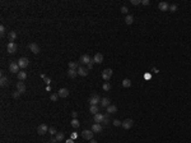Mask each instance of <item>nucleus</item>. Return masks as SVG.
I'll return each instance as SVG.
<instances>
[{
  "label": "nucleus",
  "instance_id": "f257e3e1",
  "mask_svg": "<svg viewBox=\"0 0 191 143\" xmlns=\"http://www.w3.org/2000/svg\"><path fill=\"white\" fill-rule=\"evenodd\" d=\"M7 50H8V52H9V54H14L17 50H18V45H17L15 42H8Z\"/></svg>",
  "mask_w": 191,
  "mask_h": 143
},
{
  "label": "nucleus",
  "instance_id": "f03ea898",
  "mask_svg": "<svg viewBox=\"0 0 191 143\" xmlns=\"http://www.w3.org/2000/svg\"><path fill=\"white\" fill-rule=\"evenodd\" d=\"M9 70H10V73H13V74H18L19 73V65H18V63L12 61L10 65H9Z\"/></svg>",
  "mask_w": 191,
  "mask_h": 143
},
{
  "label": "nucleus",
  "instance_id": "7ed1b4c3",
  "mask_svg": "<svg viewBox=\"0 0 191 143\" xmlns=\"http://www.w3.org/2000/svg\"><path fill=\"white\" fill-rule=\"evenodd\" d=\"M93 61V59L92 57L89 56V55H87V54H84V55H82L80 56V60H79V63H80V64H89V63H92Z\"/></svg>",
  "mask_w": 191,
  "mask_h": 143
},
{
  "label": "nucleus",
  "instance_id": "20e7f679",
  "mask_svg": "<svg viewBox=\"0 0 191 143\" xmlns=\"http://www.w3.org/2000/svg\"><path fill=\"white\" fill-rule=\"evenodd\" d=\"M37 133L40 134V136H43V134L48 133V127H47L46 124H41V125H38V128H37Z\"/></svg>",
  "mask_w": 191,
  "mask_h": 143
},
{
  "label": "nucleus",
  "instance_id": "39448f33",
  "mask_svg": "<svg viewBox=\"0 0 191 143\" xmlns=\"http://www.w3.org/2000/svg\"><path fill=\"white\" fill-rule=\"evenodd\" d=\"M28 64H29V60L27 59V57H20V59L18 60V65H19V68H22V69H24V68H27L28 66Z\"/></svg>",
  "mask_w": 191,
  "mask_h": 143
},
{
  "label": "nucleus",
  "instance_id": "423d86ee",
  "mask_svg": "<svg viewBox=\"0 0 191 143\" xmlns=\"http://www.w3.org/2000/svg\"><path fill=\"white\" fill-rule=\"evenodd\" d=\"M132 125H134V122H132V119H126V120H124L122 122V124H121V127L124 128V129H130V128H132Z\"/></svg>",
  "mask_w": 191,
  "mask_h": 143
},
{
  "label": "nucleus",
  "instance_id": "0eeeda50",
  "mask_svg": "<svg viewBox=\"0 0 191 143\" xmlns=\"http://www.w3.org/2000/svg\"><path fill=\"white\" fill-rule=\"evenodd\" d=\"M101 102V100H99V96L98 95H93L91 98H89V105L91 106H97Z\"/></svg>",
  "mask_w": 191,
  "mask_h": 143
},
{
  "label": "nucleus",
  "instance_id": "6e6552de",
  "mask_svg": "<svg viewBox=\"0 0 191 143\" xmlns=\"http://www.w3.org/2000/svg\"><path fill=\"white\" fill-rule=\"evenodd\" d=\"M112 77V69H105L103 72H102V78H103L105 80H110V78Z\"/></svg>",
  "mask_w": 191,
  "mask_h": 143
},
{
  "label": "nucleus",
  "instance_id": "1a4fd4ad",
  "mask_svg": "<svg viewBox=\"0 0 191 143\" xmlns=\"http://www.w3.org/2000/svg\"><path fill=\"white\" fill-rule=\"evenodd\" d=\"M82 137L87 141H91L93 139V132L92 130H83L82 132Z\"/></svg>",
  "mask_w": 191,
  "mask_h": 143
},
{
  "label": "nucleus",
  "instance_id": "9d476101",
  "mask_svg": "<svg viewBox=\"0 0 191 143\" xmlns=\"http://www.w3.org/2000/svg\"><path fill=\"white\" fill-rule=\"evenodd\" d=\"M77 72H78V74L80 75V77H87V75H88V72H89V70H88V68H84V66L79 65V68L77 69Z\"/></svg>",
  "mask_w": 191,
  "mask_h": 143
},
{
  "label": "nucleus",
  "instance_id": "9b49d317",
  "mask_svg": "<svg viewBox=\"0 0 191 143\" xmlns=\"http://www.w3.org/2000/svg\"><path fill=\"white\" fill-rule=\"evenodd\" d=\"M28 49H29V50L32 51L33 54H38V52H40V46H38L37 43H34V42L29 43V45H28Z\"/></svg>",
  "mask_w": 191,
  "mask_h": 143
},
{
  "label": "nucleus",
  "instance_id": "f8f14e48",
  "mask_svg": "<svg viewBox=\"0 0 191 143\" xmlns=\"http://www.w3.org/2000/svg\"><path fill=\"white\" fill-rule=\"evenodd\" d=\"M57 95H59V97H61V98L68 97L69 96V89L68 88H60L59 92H57Z\"/></svg>",
  "mask_w": 191,
  "mask_h": 143
},
{
  "label": "nucleus",
  "instance_id": "ddd939ff",
  "mask_svg": "<svg viewBox=\"0 0 191 143\" xmlns=\"http://www.w3.org/2000/svg\"><path fill=\"white\" fill-rule=\"evenodd\" d=\"M102 129H103V127H102L101 124L94 123V124L92 125V129H91V130H92L93 133H101V132H102Z\"/></svg>",
  "mask_w": 191,
  "mask_h": 143
},
{
  "label": "nucleus",
  "instance_id": "4468645a",
  "mask_svg": "<svg viewBox=\"0 0 191 143\" xmlns=\"http://www.w3.org/2000/svg\"><path fill=\"white\" fill-rule=\"evenodd\" d=\"M158 8H159V10H162V12H167L168 9H170V4L166 3V1H162V3L158 4Z\"/></svg>",
  "mask_w": 191,
  "mask_h": 143
},
{
  "label": "nucleus",
  "instance_id": "2eb2a0df",
  "mask_svg": "<svg viewBox=\"0 0 191 143\" xmlns=\"http://www.w3.org/2000/svg\"><path fill=\"white\" fill-rule=\"evenodd\" d=\"M93 61L97 63V64H101V63L103 61V55L99 54V52H97L96 55H94V57H93Z\"/></svg>",
  "mask_w": 191,
  "mask_h": 143
},
{
  "label": "nucleus",
  "instance_id": "dca6fc26",
  "mask_svg": "<svg viewBox=\"0 0 191 143\" xmlns=\"http://www.w3.org/2000/svg\"><path fill=\"white\" fill-rule=\"evenodd\" d=\"M103 119H105V115H102V114H99V113L94 115V123H97V124L102 123V122H103Z\"/></svg>",
  "mask_w": 191,
  "mask_h": 143
},
{
  "label": "nucleus",
  "instance_id": "f3484780",
  "mask_svg": "<svg viewBox=\"0 0 191 143\" xmlns=\"http://www.w3.org/2000/svg\"><path fill=\"white\" fill-rule=\"evenodd\" d=\"M26 88H27V87H26V84L23 82H18V83H17V89H18L20 93L26 92Z\"/></svg>",
  "mask_w": 191,
  "mask_h": 143
},
{
  "label": "nucleus",
  "instance_id": "a211bd4d",
  "mask_svg": "<svg viewBox=\"0 0 191 143\" xmlns=\"http://www.w3.org/2000/svg\"><path fill=\"white\" fill-rule=\"evenodd\" d=\"M110 98H107V97H105V98H101V106L102 107H108L111 104H110Z\"/></svg>",
  "mask_w": 191,
  "mask_h": 143
},
{
  "label": "nucleus",
  "instance_id": "6ab92c4d",
  "mask_svg": "<svg viewBox=\"0 0 191 143\" xmlns=\"http://www.w3.org/2000/svg\"><path fill=\"white\" fill-rule=\"evenodd\" d=\"M106 109H107V113H108V114L117 113V106H115V105H110L108 107H106Z\"/></svg>",
  "mask_w": 191,
  "mask_h": 143
},
{
  "label": "nucleus",
  "instance_id": "aec40b11",
  "mask_svg": "<svg viewBox=\"0 0 191 143\" xmlns=\"http://www.w3.org/2000/svg\"><path fill=\"white\" fill-rule=\"evenodd\" d=\"M8 38H9L10 42H14L15 38H17V33L14 32V31H10V32L8 33Z\"/></svg>",
  "mask_w": 191,
  "mask_h": 143
},
{
  "label": "nucleus",
  "instance_id": "412c9836",
  "mask_svg": "<svg viewBox=\"0 0 191 143\" xmlns=\"http://www.w3.org/2000/svg\"><path fill=\"white\" fill-rule=\"evenodd\" d=\"M18 79L20 80V82L26 80V79H27V73H26V72H19V73H18Z\"/></svg>",
  "mask_w": 191,
  "mask_h": 143
},
{
  "label": "nucleus",
  "instance_id": "4be33fe9",
  "mask_svg": "<svg viewBox=\"0 0 191 143\" xmlns=\"http://www.w3.org/2000/svg\"><path fill=\"white\" fill-rule=\"evenodd\" d=\"M68 75H69V78H75L78 75V72L75 69H69L68 70Z\"/></svg>",
  "mask_w": 191,
  "mask_h": 143
},
{
  "label": "nucleus",
  "instance_id": "5701e85b",
  "mask_svg": "<svg viewBox=\"0 0 191 143\" xmlns=\"http://www.w3.org/2000/svg\"><path fill=\"white\" fill-rule=\"evenodd\" d=\"M79 68V63H75V61H69V69H75Z\"/></svg>",
  "mask_w": 191,
  "mask_h": 143
},
{
  "label": "nucleus",
  "instance_id": "b1692460",
  "mask_svg": "<svg viewBox=\"0 0 191 143\" xmlns=\"http://www.w3.org/2000/svg\"><path fill=\"white\" fill-rule=\"evenodd\" d=\"M98 111H99L98 106H91V107H89V113H91V114H93V115L98 114Z\"/></svg>",
  "mask_w": 191,
  "mask_h": 143
},
{
  "label": "nucleus",
  "instance_id": "393cba45",
  "mask_svg": "<svg viewBox=\"0 0 191 143\" xmlns=\"http://www.w3.org/2000/svg\"><path fill=\"white\" fill-rule=\"evenodd\" d=\"M122 86L125 87V88H129V87L131 86V80L129 79V78H125V79L122 80Z\"/></svg>",
  "mask_w": 191,
  "mask_h": 143
},
{
  "label": "nucleus",
  "instance_id": "a878e982",
  "mask_svg": "<svg viewBox=\"0 0 191 143\" xmlns=\"http://www.w3.org/2000/svg\"><path fill=\"white\" fill-rule=\"evenodd\" d=\"M0 84H1V86L4 87V86H7V84H9V79H8L7 77H1V79H0Z\"/></svg>",
  "mask_w": 191,
  "mask_h": 143
},
{
  "label": "nucleus",
  "instance_id": "bb28decb",
  "mask_svg": "<svg viewBox=\"0 0 191 143\" xmlns=\"http://www.w3.org/2000/svg\"><path fill=\"white\" fill-rule=\"evenodd\" d=\"M132 22H134V18H132V15H126V18H125V23L130 26Z\"/></svg>",
  "mask_w": 191,
  "mask_h": 143
},
{
  "label": "nucleus",
  "instance_id": "cd10ccee",
  "mask_svg": "<svg viewBox=\"0 0 191 143\" xmlns=\"http://www.w3.org/2000/svg\"><path fill=\"white\" fill-rule=\"evenodd\" d=\"M56 139H57V142H61V141H64L65 139V136H64V133H57L56 134Z\"/></svg>",
  "mask_w": 191,
  "mask_h": 143
},
{
  "label": "nucleus",
  "instance_id": "c85d7f7f",
  "mask_svg": "<svg viewBox=\"0 0 191 143\" xmlns=\"http://www.w3.org/2000/svg\"><path fill=\"white\" fill-rule=\"evenodd\" d=\"M79 125H80V123H79L78 119H73L72 120V127L73 128H79Z\"/></svg>",
  "mask_w": 191,
  "mask_h": 143
},
{
  "label": "nucleus",
  "instance_id": "c756f323",
  "mask_svg": "<svg viewBox=\"0 0 191 143\" xmlns=\"http://www.w3.org/2000/svg\"><path fill=\"white\" fill-rule=\"evenodd\" d=\"M102 88H103V91H110V89H111V84L108 82H106V83H103Z\"/></svg>",
  "mask_w": 191,
  "mask_h": 143
},
{
  "label": "nucleus",
  "instance_id": "7c9ffc66",
  "mask_svg": "<svg viewBox=\"0 0 191 143\" xmlns=\"http://www.w3.org/2000/svg\"><path fill=\"white\" fill-rule=\"evenodd\" d=\"M108 115H110V114H106V115H105V119H103V122H102V123H103V125H107V124L110 123V118H108Z\"/></svg>",
  "mask_w": 191,
  "mask_h": 143
},
{
  "label": "nucleus",
  "instance_id": "2f4dec72",
  "mask_svg": "<svg viewBox=\"0 0 191 143\" xmlns=\"http://www.w3.org/2000/svg\"><path fill=\"white\" fill-rule=\"evenodd\" d=\"M168 10H171L172 13H175V12L177 10V5H176V4H171V5H170V9H168Z\"/></svg>",
  "mask_w": 191,
  "mask_h": 143
},
{
  "label": "nucleus",
  "instance_id": "473e14b6",
  "mask_svg": "<svg viewBox=\"0 0 191 143\" xmlns=\"http://www.w3.org/2000/svg\"><path fill=\"white\" fill-rule=\"evenodd\" d=\"M48 134H51V136H55V134H57V132H56L55 128H48Z\"/></svg>",
  "mask_w": 191,
  "mask_h": 143
},
{
  "label": "nucleus",
  "instance_id": "72a5a7b5",
  "mask_svg": "<svg viewBox=\"0 0 191 143\" xmlns=\"http://www.w3.org/2000/svg\"><path fill=\"white\" fill-rule=\"evenodd\" d=\"M120 12H121V13H124V14H126V13L129 12V9H127V7H126V5H124V7H121V9H120Z\"/></svg>",
  "mask_w": 191,
  "mask_h": 143
},
{
  "label": "nucleus",
  "instance_id": "f704fd0d",
  "mask_svg": "<svg viewBox=\"0 0 191 143\" xmlns=\"http://www.w3.org/2000/svg\"><path fill=\"white\" fill-rule=\"evenodd\" d=\"M50 98H51V101H57V98H59V95H57V93H54V95L50 96Z\"/></svg>",
  "mask_w": 191,
  "mask_h": 143
},
{
  "label": "nucleus",
  "instance_id": "c9c22d12",
  "mask_svg": "<svg viewBox=\"0 0 191 143\" xmlns=\"http://www.w3.org/2000/svg\"><path fill=\"white\" fill-rule=\"evenodd\" d=\"M130 3L132 5H139V4H141V0H130Z\"/></svg>",
  "mask_w": 191,
  "mask_h": 143
},
{
  "label": "nucleus",
  "instance_id": "e433bc0d",
  "mask_svg": "<svg viewBox=\"0 0 191 143\" xmlns=\"http://www.w3.org/2000/svg\"><path fill=\"white\" fill-rule=\"evenodd\" d=\"M5 31H7V28H5V27H4V26L1 24V26H0V35H1V36H4V33H5Z\"/></svg>",
  "mask_w": 191,
  "mask_h": 143
},
{
  "label": "nucleus",
  "instance_id": "4c0bfd02",
  "mask_svg": "<svg viewBox=\"0 0 191 143\" xmlns=\"http://www.w3.org/2000/svg\"><path fill=\"white\" fill-rule=\"evenodd\" d=\"M112 123H113V125H115V127H120V125L122 124V122H120V120H117V119H116V120H113Z\"/></svg>",
  "mask_w": 191,
  "mask_h": 143
},
{
  "label": "nucleus",
  "instance_id": "58836bf2",
  "mask_svg": "<svg viewBox=\"0 0 191 143\" xmlns=\"http://www.w3.org/2000/svg\"><path fill=\"white\" fill-rule=\"evenodd\" d=\"M19 96H20V92H19V91H17V92L13 93V97H14V98H18Z\"/></svg>",
  "mask_w": 191,
  "mask_h": 143
},
{
  "label": "nucleus",
  "instance_id": "ea45409f",
  "mask_svg": "<svg viewBox=\"0 0 191 143\" xmlns=\"http://www.w3.org/2000/svg\"><path fill=\"white\" fill-rule=\"evenodd\" d=\"M93 64H94V61H92V63H89V64L87 65V68H88V70H91V69H93Z\"/></svg>",
  "mask_w": 191,
  "mask_h": 143
},
{
  "label": "nucleus",
  "instance_id": "a19ab883",
  "mask_svg": "<svg viewBox=\"0 0 191 143\" xmlns=\"http://www.w3.org/2000/svg\"><path fill=\"white\" fill-rule=\"evenodd\" d=\"M50 143H57V139H56V137H52L51 139H50Z\"/></svg>",
  "mask_w": 191,
  "mask_h": 143
},
{
  "label": "nucleus",
  "instance_id": "79ce46f5",
  "mask_svg": "<svg viewBox=\"0 0 191 143\" xmlns=\"http://www.w3.org/2000/svg\"><path fill=\"white\" fill-rule=\"evenodd\" d=\"M141 4L143 5H149V0H141Z\"/></svg>",
  "mask_w": 191,
  "mask_h": 143
},
{
  "label": "nucleus",
  "instance_id": "37998d69",
  "mask_svg": "<svg viewBox=\"0 0 191 143\" xmlns=\"http://www.w3.org/2000/svg\"><path fill=\"white\" fill-rule=\"evenodd\" d=\"M45 82H46V84H47V86H50V83H51V79L48 78V77H46V79H45Z\"/></svg>",
  "mask_w": 191,
  "mask_h": 143
},
{
  "label": "nucleus",
  "instance_id": "c03bdc74",
  "mask_svg": "<svg viewBox=\"0 0 191 143\" xmlns=\"http://www.w3.org/2000/svg\"><path fill=\"white\" fill-rule=\"evenodd\" d=\"M72 116H73V119H77L78 113H77V111H73V113H72Z\"/></svg>",
  "mask_w": 191,
  "mask_h": 143
},
{
  "label": "nucleus",
  "instance_id": "a18cd8bd",
  "mask_svg": "<svg viewBox=\"0 0 191 143\" xmlns=\"http://www.w3.org/2000/svg\"><path fill=\"white\" fill-rule=\"evenodd\" d=\"M144 78H145V79H152V74H148V73H146V74L144 75Z\"/></svg>",
  "mask_w": 191,
  "mask_h": 143
},
{
  "label": "nucleus",
  "instance_id": "49530a36",
  "mask_svg": "<svg viewBox=\"0 0 191 143\" xmlns=\"http://www.w3.org/2000/svg\"><path fill=\"white\" fill-rule=\"evenodd\" d=\"M66 143H74V141L72 139V138H69V139H66Z\"/></svg>",
  "mask_w": 191,
  "mask_h": 143
},
{
  "label": "nucleus",
  "instance_id": "de8ad7c7",
  "mask_svg": "<svg viewBox=\"0 0 191 143\" xmlns=\"http://www.w3.org/2000/svg\"><path fill=\"white\" fill-rule=\"evenodd\" d=\"M74 138H77V133H73L72 134V139H74Z\"/></svg>",
  "mask_w": 191,
  "mask_h": 143
},
{
  "label": "nucleus",
  "instance_id": "09e8293b",
  "mask_svg": "<svg viewBox=\"0 0 191 143\" xmlns=\"http://www.w3.org/2000/svg\"><path fill=\"white\" fill-rule=\"evenodd\" d=\"M46 91H47V92H50V91H51V87H50V86H47V87H46Z\"/></svg>",
  "mask_w": 191,
  "mask_h": 143
},
{
  "label": "nucleus",
  "instance_id": "8fccbe9b",
  "mask_svg": "<svg viewBox=\"0 0 191 143\" xmlns=\"http://www.w3.org/2000/svg\"><path fill=\"white\" fill-rule=\"evenodd\" d=\"M89 143H97V141H96V139H91Z\"/></svg>",
  "mask_w": 191,
  "mask_h": 143
}]
</instances>
